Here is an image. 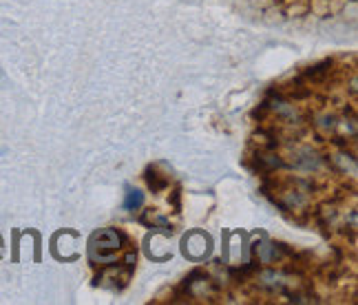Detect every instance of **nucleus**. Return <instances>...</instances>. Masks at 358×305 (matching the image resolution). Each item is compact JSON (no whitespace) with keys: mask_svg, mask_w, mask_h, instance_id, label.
<instances>
[{"mask_svg":"<svg viewBox=\"0 0 358 305\" xmlns=\"http://www.w3.org/2000/svg\"><path fill=\"white\" fill-rule=\"evenodd\" d=\"M122 248V234L115 230H102L95 232L89 243L91 261L95 263H113V257L120 253Z\"/></svg>","mask_w":358,"mask_h":305,"instance_id":"1","label":"nucleus"},{"mask_svg":"<svg viewBox=\"0 0 358 305\" xmlns=\"http://www.w3.org/2000/svg\"><path fill=\"white\" fill-rule=\"evenodd\" d=\"M142 204V192L140 190H129V197H127V211H135L137 206Z\"/></svg>","mask_w":358,"mask_h":305,"instance_id":"2","label":"nucleus"}]
</instances>
